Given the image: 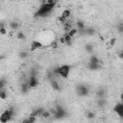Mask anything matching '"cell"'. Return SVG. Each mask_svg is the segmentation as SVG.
<instances>
[{"label":"cell","instance_id":"cell-12","mask_svg":"<svg viewBox=\"0 0 123 123\" xmlns=\"http://www.w3.org/2000/svg\"><path fill=\"white\" fill-rule=\"evenodd\" d=\"M20 88H21V92H23V93H27V92L31 89V87H30V86L28 85L27 82H23V83H21V85H20Z\"/></svg>","mask_w":123,"mask_h":123},{"label":"cell","instance_id":"cell-4","mask_svg":"<svg viewBox=\"0 0 123 123\" xmlns=\"http://www.w3.org/2000/svg\"><path fill=\"white\" fill-rule=\"evenodd\" d=\"M55 109H56V113L53 115L54 119L60 120V119H62V118H64V117L66 116V111H65V110H64L62 107H61V106H56Z\"/></svg>","mask_w":123,"mask_h":123},{"label":"cell","instance_id":"cell-18","mask_svg":"<svg viewBox=\"0 0 123 123\" xmlns=\"http://www.w3.org/2000/svg\"><path fill=\"white\" fill-rule=\"evenodd\" d=\"M78 33H80V32L78 31V29L73 27V28H72V29H71V30H70V31H69L67 34H68V35H69V36H70V37L73 38V37H75L78 35Z\"/></svg>","mask_w":123,"mask_h":123},{"label":"cell","instance_id":"cell-31","mask_svg":"<svg viewBox=\"0 0 123 123\" xmlns=\"http://www.w3.org/2000/svg\"><path fill=\"white\" fill-rule=\"evenodd\" d=\"M114 43H115V38H111V41H110V45H111V46H113Z\"/></svg>","mask_w":123,"mask_h":123},{"label":"cell","instance_id":"cell-27","mask_svg":"<svg viewBox=\"0 0 123 123\" xmlns=\"http://www.w3.org/2000/svg\"><path fill=\"white\" fill-rule=\"evenodd\" d=\"M6 84H7L6 80H5L4 78H2V79H1V81H0V90H2V89H5Z\"/></svg>","mask_w":123,"mask_h":123},{"label":"cell","instance_id":"cell-26","mask_svg":"<svg viewBox=\"0 0 123 123\" xmlns=\"http://www.w3.org/2000/svg\"><path fill=\"white\" fill-rule=\"evenodd\" d=\"M7 97H8L7 91H6L5 89L0 90V98H1V100H6V99H7Z\"/></svg>","mask_w":123,"mask_h":123},{"label":"cell","instance_id":"cell-29","mask_svg":"<svg viewBox=\"0 0 123 123\" xmlns=\"http://www.w3.org/2000/svg\"><path fill=\"white\" fill-rule=\"evenodd\" d=\"M59 40H60V43H62V44H65V40H64V37H63V36H62V37H61Z\"/></svg>","mask_w":123,"mask_h":123},{"label":"cell","instance_id":"cell-32","mask_svg":"<svg viewBox=\"0 0 123 123\" xmlns=\"http://www.w3.org/2000/svg\"><path fill=\"white\" fill-rule=\"evenodd\" d=\"M120 101L123 103V91H122V93L120 94Z\"/></svg>","mask_w":123,"mask_h":123},{"label":"cell","instance_id":"cell-23","mask_svg":"<svg viewBox=\"0 0 123 123\" xmlns=\"http://www.w3.org/2000/svg\"><path fill=\"white\" fill-rule=\"evenodd\" d=\"M25 37H26V36H25V34L23 32H21V31L16 32V38L17 39L22 40V39H25Z\"/></svg>","mask_w":123,"mask_h":123},{"label":"cell","instance_id":"cell-28","mask_svg":"<svg viewBox=\"0 0 123 123\" xmlns=\"http://www.w3.org/2000/svg\"><path fill=\"white\" fill-rule=\"evenodd\" d=\"M0 33H1V35H3V36H4V35H8V30L2 25V26L0 27Z\"/></svg>","mask_w":123,"mask_h":123},{"label":"cell","instance_id":"cell-1","mask_svg":"<svg viewBox=\"0 0 123 123\" xmlns=\"http://www.w3.org/2000/svg\"><path fill=\"white\" fill-rule=\"evenodd\" d=\"M57 2L54 0H47V1H43L40 6L37 8V10L35 12V16L36 17H46L48 16L54 10L55 6H56Z\"/></svg>","mask_w":123,"mask_h":123},{"label":"cell","instance_id":"cell-8","mask_svg":"<svg viewBox=\"0 0 123 123\" xmlns=\"http://www.w3.org/2000/svg\"><path fill=\"white\" fill-rule=\"evenodd\" d=\"M113 111H114V112H115L120 118H123V103H122V102L117 103V104L114 106Z\"/></svg>","mask_w":123,"mask_h":123},{"label":"cell","instance_id":"cell-24","mask_svg":"<svg viewBox=\"0 0 123 123\" xmlns=\"http://www.w3.org/2000/svg\"><path fill=\"white\" fill-rule=\"evenodd\" d=\"M28 56H29V54H28V52H26V51H21V52H19V54H18V57H19L21 60L27 59Z\"/></svg>","mask_w":123,"mask_h":123},{"label":"cell","instance_id":"cell-13","mask_svg":"<svg viewBox=\"0 0 123 123\" xmlns=\"http://www.w3.org/2000/svg\"><path fill=\"white\" fill-rule=\"evenodd\" d=\"M87 68L90 69V70H99L101 68V64L100 63H92V62H88Z\"/></svg>","mask_w":123,"mask_h":123},{"label":"cell","instance_id":"cell-19","mask_svg":"<svg viewBox=\"0 0 123 123\" xmlns=\"http://www.w3.org/2000/svg\"><path fill=\"white\" fill-rule=\"evenodd\" d=\"M85 50H86V53H88V54H91V55H92V52H93V45H92V44H90V43L86 44V45H85Z\"/></svg>","mask_w":123,"mask_h":123},{"label":"cell","instance_id":"cell-14","mask_svg":"<svg viewBox=\"0 0 123 123\" xmlns=\"http://www.w3.org/2000/svg\"><path fill=\"white\" fill-rule=\"evenodd\" d=\"M63 18H65L66 20H68V18L71 16V11L69 9H64L62 12V14H61Z\"/></svg>","mask_w":123,"mask_h":123},{"label":"cell","instance_id":"cell-7","mask_svg":"<svg viewBox=\"0 0 123 123\" xmlns=\"http://www.w3.org/2000/svg\"><path fill=\"white\" fill-rule=\"evenodd\" d=\"M27 83H28V85L30 86L31 88H34V87H37V85H38V80H37V76L31 75V76H29V78L27 79Z\"/></svg>","mask_w":123,"mask_h":123},{"label":"cell","instance_id":"cell-15","mask_svg":"<svg viewBox=\"0 0 123 123\" xmlns=\"http://www.w3.org/2000/svg\"><path fill=\"white\" fill-rule=\"evenodd\" d=\"M9 26H10V28H11L12 31H17V30L19 29V23L16 22V21H12V22H10Z\"/></svg>","mask_w":123,"mask_h":123},{"label":"cell","instance_id":"cell-16","mask_svg":"<svg viewBox=\"0 0 123 123\" xmlns=\"http://www.w3.org/2000/svg\"><path fill=\"white\" fill-rule=\"evenodd\" d=\"M83 33L86 34V36H93L95 34V31H94V29H92L90 27H86V29H85V31Z\"/></svg>","mask_w":123,"mask_h":123},{"label":"cell","instance_id":"cell-22","mask_svg":"<svg viewBox=\"0 0 123 123\" xmlns=\"http://www.w3.org/2000/svg\"><path fill=\"white\" fill-rule=\"evenodd\" d=\"M50 117H52V113L50 112V111H44L42 115H41V118L43 119H49Z\"/></svg>","mask_w":123,"mask_h":123},{"label":"cell","instance_id":"cell-17","mask_svg":"<svg viewBox=\"0 0 123 123\" xmlns=\"http://www.w3.org/2000/svg\"><path fill=\"white\" fill-rule=\"evenodd\" d=\"M63 37H64V40H65V44H66V45H71V43H72V39H73V38H72L67 33H64Z\"/></svg>","mask_w":123,"mask_h":123},{"label":"cell","instance_id":"cell-25","mask_svg":"<svg viewBox=\"0 0 123 123\" xmlns=\"http://www.w3.org/2000/svg\"><path fill=\"white\" fill-rule=\"evenodd\" d=\"M86 117L87 119H89V120L94 119V118H95V113H94L93 111H88L86 112Z\"/></svg>","mask_w":123,"mask_h":123},{"label":"cell","instance_id":"cell-20","mask_svg":"<svg viewBox=\"0 0 123 123\" xmlns=\"http://www.w3.org/2000/svg\"><path fill=\"white\" fill-rule=\"evenodd\" d=\"M88 62H92V63H100L99 58H98L97 56H95V55H91Z\"/></svg>","mask_w":123,"mask_h":123},{"label":"cell","instance_id":"cell-6","mask_svg":"<svg viewBox=\"0 0 123 123\" xmlns=\"http://www.w3.org/2000/svg\"><path fill=\"white\" fill-rule=\"evenodd\" d=\"M42 46H43V45H42L41 41L34 39V40H32V41H31L30 51H31V52H36L37 50H39L40 48H42Z\"/></svg>","mask_w":123,"mask_h":123},{"label":"cell","instance_id":"cell-10","mask_svg":"<svg viewBox=\"0 0 123 123\" xmlns=\"http://www.w3.org/2000/svg\"><path fill=\"white\" fill-rule=\"evenodd\" d=\"M50 83H51V86H52V88L55 90V91H60L61 90V85L59 84V82L56 80V79H53V80H51L50 81Z\"/></svg>","mask_w":123,"mask_h":123},{"label":"cell","instance_id":"cell-5","mask_svg":"<svg viewBox=\"0 0 123 123\" xmlns=\"http://www.w3.org/2000/svg\"><path fill=\"white\" fill-rule=\"evenodd\" d=\"M88 87L86 85H78L77 86V94L81 97H85L86 95H88Z\"/></svg>","mask_w":123,"mask_h":123},{"label":"cell","instance_id":"cell-9","mask_svg":"<svg viewBox=\"0 0 123 123\" xmlns=\"http://www.w3.org/2000/svg\"><path fill=\"white\" fill-rule=\"evenodd\" d=\"M76 28L78 29V31L80 32V33H83L84 31H85V29H86V25H85V22L83 21V20H77L76 21Z\"/></svg>","mask_w":123,"mask_h":123},{"label":"cell","instance_id":"cell-3","mask_svg":"<svg viewBox=\"0 0 123 123\" xmlns=\"http://www.w3.org/2000/svg\"><path fill=\"white\" fill-rule=\"evenodd\" d=\"M70 70H71V66L70 65H68V64H62L61 66L58 67V74L62 79H67L69 74H70Z\"/></svg>","mask_w":123,"mask_h":123},{"label":"cell","instance_id":"cell-30","mask_svg":"<svg viewBox=\"0 0 123 123\" xmlns=\"http://www.w3.org/2000/svg\"><path fill=\"white\" fill-rule=\"evenodd\" d=\"M118 58L121 59V60H123V50H121V51L118 53Z\"/></svg>","mask_w":123,"mask_h":123},{"label":"cell","instance_id":"cell-21","mask_svg":"<svg viewBox=\"0 0 123 123\" xmlns=\"http://www.w3.org/2000/svg\"><path fill=\"white\" fill-rule=\"evenodd\" d=\"M36 121H37V118H36V117H34V116H32V115H30L28 118L24 119L21 123H35Z\"/></svg>","mask_w":123,"mask_h":123},{"label":"cell","instance_id":"cell-11","mask_svg":"<svg viewBox=\"0 0 123 123\" xmlns=\"http://www.w3.org/2000/svg\"><path fill=\"white\" fill-rule=\"evenodd\" d=\"M44 111H45V110H44L43 108H38V109H37L36 111H34L31 113V115L34 116V117H36V118L41 117V115H42V113H43Z\"/></svg>","mask_w":123,"mask_h":123},{"label":"cell","instance_id":"cell-2","mask_svg":"<svg viewBox=\"0 0 123 123\" xmlns=\"http://www.w3.org/2000/svg\"><path fill=\"white\" fill-rule=\"evenodd\" d=\"M14 116V111L13 109H8L5 110L1 115H0V122L1 123H8L10 122Z\"/></svg>","mask_w":123,"mask_h":123}]
</instances>
